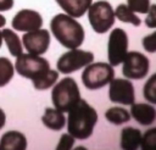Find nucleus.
<instances>
[{
  "label": "nucleus",
  "mask_w": 156,
  "mask_h": 150,
  "mask_svg": "<svg viewBox=\"0 0 156 150\" xmlns=\"http://www.w3.org/2000/svg\"><path fill=\"white\" fill-rule=\"evenodd\" d=\"M74 137H72L69 133L67 134H62L60 137V140H58V144L56 146L55 150H71L74 145Z\"/></svg>",
  "instance_id": "25"
},
{
  "label": "nucleus",
  "mask_w": 156,
  "mask_h": 150,
  "mask_svg": "<svg viewBox=\"0 0 156 150\" xmlns=\"http://www.w3.org/2000/svg\"><path fill=\"white\" fill-rule=\"evenodd\" d=\"M128 54V35L124 29L115 28L108 35L107 59L111 66H118Z\"/></svg>",
  "instance_id": "8"
},
{
  "label": "nucleus",
  "mask_w": 156,
  "mask_h": 150,
  "mask_svg": "<svg viewBox=\"0 0 156 150\" xmlns=\"http://www.w3.org/2000/svg\"><path fill=\"white\" fill-rule=\"evenodd\" d=\"M105 117L110 123L119 126V124H123V123H126L130 120V113L127 110L122 109V107L115 106V107L108 109L105 112Z\"/></svg>",
  "instance_id": "20"
},
{
  "label": "nucleus",
  "mask_w": 156,
  "mask_h": 150,
  "mask_svg": "<svg viewBox=\"0 0 156 150\" xmlns=\"http://www.w3.org/2000/svg\"><path fill=\"white\" fill-rule=\"evenodd\" d=\"M130 113L132 117L141 126H150L156 120V109L150 104H133Z\"/></svg>",
  "instance_id": "14"
},
{
  "label": "nucleus",
  "mask_w": 156,
  "mask_h": 150,
  "mask_svg": "<svg viewBox=\"0 0 156 150\" xmlns=\"http://www.w3.org/2000/svg\"><path fill=\"white\" fill-rule=\"evenodd\" d=\"M141 132L133 127H126L121 133V148L122 150H138L141 145Z\"/></svg>",
  "instance_id": "16"
},
{
  "label": "nucleus",
  "mask_w": 156,
  "mask_h": 150,
  "mask_svg": "<svg viewBox=\"0 0 156 150\" xmlns=\"http://www.w3.org/2000/svg\"><path fill=\"white\" fill-rule=\"evenodd\" d=\"M144 22L147 28H156V5L155 4H152L150 6V10L146 13Z\"/></svg>",
  "instance_id": "27"
},
{
  "label": "nucleus",
  "mask_w": 156,
  "mask_h": 150,
  "mask_svg": "<svg viewBox=\"0 0 156 150\" xmlns=\"http://www.w3.org/2000/svg\"><path fill=\"white\" fill-rule=\"evenodd\" d=\"M94 61V54L91 51L80 50V49H71L69 51L62 54L56 63L57 71L61 73H72L83 67H87Z\"/></svg>",
  "instance_id": "7"
},
{
  "label": "nucleus",
  "mask_w": 156,
  "mask_h": 150,
  "mask_svg": "<svg viewBox=\"0 0 156 150\" xmlns=\"http://www.w3.org/2000/svg\"><path fill=\"white\" fill-rule=\"evenodd\" d=\"M2 33H1V30H0V48H1V45H2Z\"/></svg>",
  "instance_id": "32"
},
{
  "label": "nucleus",
  "mask_w": 156,
  "mask_h": 150,
  "mask_svg": "<svg viewBox=\"0 0 156 150\" xmlns=\"http://www.w3.org/2000/svg\"><path fill=\"white\" fill-rule=\"evenodd\" d=\"M73 150H88L87 148H84V146H77L76 149H73Z\"/></svg>",
  "instance_id": "31"
},
{
  "label": "nucleus",
  "mask_w": 156,
  "mask_h": 150,
  "mask_svg": "<svg viewBox=\"0 0 156 150\" xmlns=\"http://www.w3.org/2000/svg\"><path fill=\"white\" fill-rule=\"evenodd\" d=\"M115 78L113 66L106 62H91L88 65L82 73V82L84 87L89 90H96Z\"/></svg>",
  "instance_id": "6"
},
{
  "label": "nucleus",
  "mask_w": 156,
  "mask_h": 150,
  "mask_svg": "<svg viewBox=\"0 0 156 150\" xmlns=\"http://www.w3.org/2000/svg\"><path fill=\"white\" fill-rule=\"evenodd\" d=\"M27 138L23 133L17 130H9L1 135L0 150H26Z\"/></svg>",
  "instance_id": "13"
},
{
  "label": "nucleus",
  "mask_w": 156,
  "mask_h": 150,
  "mask_svg": "<svg viewBox=\"0 0 156 150\" xmlns=\"http://www.w3.org/2000/svg\"><path fill=\"white\" fill-rule=\"evenodd\" d=\"M65 13L78 18L88 12L93 0H55Z\"/></svg>",
  "instance_id": "15"
},
{
  "label": "nucleus",
  "mask_w": 156,
  "mask_h": 150,
  "mask_svg": "<svg viewBox=\"0 0 156 150\" xmlns=\"http://www.w3.org/2000/svg\"><path fill=\"white\" fill-rule=\"evenodd\" d=\"M22 44L24 49L33 55H43L48 51L50 45V33L46 29H37L26 32L22 37Z\"/></svg>",
  "instance_id": "10"
},
{
  "label": "nucleus",
  "mask_w": 156,
  "mask_h": 150,
  "mask_svg": "<svg viewBox=\"0 0 156 150\" xmlns=\"http://www.w3.org/2000/svg\"><path fill=\"white\" fill-rule=\"evenodd\" d=\"M50 30L56 40L67 49L79 48L85 39L83 26L67 13H57L50 21Z\"/></svg>",
  "instance_id": "2"
},
{
  "label": "nucleus",
  "mask_w": 156,
  "mask_h": 150,
  "mask_svg": "<svg viewBox=\"0 0 156 150\" xmlns=\"http://www.w3.org/2000/svg\"><path fill=\"white\" fill-rule=\"evenodd\" d=\"M149 59L139 51H129L124 57L122 73L128 79H141L149 72Z\"/></svg>",
  "instance_id": "9"
},
{
  "label": "nucleus",
  "mask_w": 156,
  "mask_h": 150,
  "mask_svg": "<svg viewBox=\"0 0 156 150\" xmlns=\"http://www.w3.org/2000/svg\"><path fill=\"white\" fill-rule=\"evenodd\" d=\"M15 30L18 32H32L40 29L43 26V17L41 15L30 9H23L20 10L12 18L11 22Z\"/></svg>",
  "instance_id": "12"
},
{
  "label": "nucleus",
  "mask_w": 156,
  "mask_h": 150,
  "mask_svg": "<svg viewBox=\"0 0 156 150\" xmlns=\"http://www.w3.org/2000/svg\"><path fill=\"white\" fill-rule=\"evenodd\" d=\"M88 20L93 30L98 34L108 32L116 20L112 5L106 0H99L90 5L88 10Z\"/></svg>",
  "instance_id": "5"
},
{
  "label": "nucleus",
  "mask_w": 156,
  "mask_h": 150,
  "mask_svg": "<svg viewBox=\"0 0 156 150\" xmlns=\"http://www.w3.org/2000/svg\"><path fill=\"white\" fill-rule=\"evenodd\" d=\"M108 98L113 102L132 106L135 100L134 85L127 79H112L108 88Z\"/></svg>",
  "instance_id": "11"
},
{
  "label": "nucleus",
  "mask_w": 156,
  "mask_h": 150,
  "mask_svg": "<svg viewBox=\"0 0 156 150\" xmlns=\"http://www.w3.org/2000/svg\"><path fill=\"white\" fill-rule=\"evenodd\" d=\"M15 74V67L12 62L7 59L1 56L0 57V87H5L12 79Z\"/></svg>",
  "instance_id": "21"
},
{
  "label": "nucleus",
  "mask_w": 156,
  "mask_h": 150,
  "mask_svg": "<svg viewBox=\"0 0 156 150\" xmlns=\"http://www.w3.org/2000/svg\"><path fill=\"white\" fill-rule=\"evenodd\" d=\"M115 15H116V18L119 20L121 22L132 23L135 27L140 26V23H141L140 18L135 15V12L127 4H119L115 10Z\"/></svg>",
  "instance_id": "19"
},
{
  "label": "nucleus",
  "mask_w": 156,
  "mask_h": 150,
  "mask_svg": "<svg viewBox=\"0 0 156 150\" xmlns=\"http://www.w3.org/2000/svg\"><path fill=\"white\" fill-rule=\"evenodd\" d=\"M80 100L78 84L71 77L60 80L51 90V101L56 109L62 112H68Z\"/></svg>",
  "instance_id": "4"
},
{
  "label": "nucleus",
  "mask_w": 156,
  "mask_h": 150,
  "mask_svg": "<svg viewBox=\"0 0 156 150\" xmlns=\"http://www.w3.org/2000/svg\"><path fill=\"white\" fill-rule=\"evenodd\" d=\"M141 150H156V128L147 129L143 134Z\"/></svg>",
  "instance_id": "23"
},
{
  "label": "nucleus",
  "mask_w": 156,
  "mask_h": 150,
  "mask_svg": "<svg viewBox=\"0 0 156 150\" xmlns=\"http://www.w3.org/2000/svg\"><path fill=\"white\" fill-rule=\"evenodd\" d=\"M15 70L20 76L32 79L37 90H45L52 87L58 78V72L50 68V63L46 59L29 52L17 57Z\"/></svg>",
  "instance_id": "1"
},
{
  "label": "nucleus",
  "mask_w": 156,
  "mask_h": 150,
  "mask_svg": "<svg viewBox=\"0 0 156 150\" xmlns=\"http://www.w3.org/2000/svg\"><path fill=\"white\" fill-rule=\"evenodd\" d=\"M141 44H143V48L147 52H156V30L144 37L141 40Z\"/></svg>",
  "instance_id": "26"
},
{
  "label": "nucleus",
  "mask_w": 156,
  "mask_h": 150,
  "mask_svg": "<svg viewBox=\"0 0 156 150\" xmlns=\"http://www.w3.org/2000/svg\"><path fill=\"white\" fill-rule=\"evenodd\" d=\"M2 33V38L7 45V49L10 51V54L12 56H16L18 57L20 55L23 54V44L20 39V37L10 28H5L1 30Z\"/></svg>",
  "instance_id": "18"
},
{
  "label": "nucleus",
  "mask_w": 156,
  "mask_h": 150,
  "mask_svg": "<svg viewBox=\"0 0 156 150\" xmlns=\"http://www.w3.org/2000/svg\"><path fill=\"white\" fill-rule=\"evenodd\" d=\"M5 123H6V115H5V112L0 109V129L4 128Z\"/></svg>",
  "instance_id": "29"
},
{
  "label": "nucleus",
  "mask_w": 156,
  "mask_h": 150,
  "mask_svg": "<svg viewBox=\"0 0 156 150\" xmlns=\"http://www.w3.org/2000/svg\"><path fill=\"white\" fill-rule=\"evenodd\" d=\"M13 7V0H0V12L9 11Z\"/></svg>",
  "instance_id": "28"
},
{
  "label": "nucleus",
  "mask_w": 156,
  "mask_h": 150,
  "mask_svg": "<svg viewBox=\"0 0 156 150\" xmlns=\"http://www.w3.org/2000/svg\"><path fill=\"white\" fill-rule=\"evenodd\" d=\"M5 24H6V18L0 13V28H1V27H4Z\"/></svg>",
  "instance_id": "30"
},
{
  "label": "nucleus",
  "mask_w": 156,
  "mask_h": 150,
  "mask_svg": "<svg viewBox=\"0 0 156 150\" xmlns=\"http://www.w3.org/2000/svg\"><path fill=\"white\" fill-rule=\"evenodd\" d=\"M127 5L136 13H147L150 10V0H127Z\"/></svg>",
  "instance_id": "24"
},
{
  "label": "nucleus",
  "mask_w": 156,
  "mask_h": 150,
  "mask_svg": "<svg viewBox=\"0 0 156 150\" xmlns=\"http://www.w3.org/2000/svg\"><path fill=\"white\" fill-rule=\"evenodd\" d=\"M98 122V113L93 106L80 99L69 111L67 117V130L76 139H88Z\"/></svg>",
  "instance_id": "3"
},
{
  "label": "nucleus",
  "mask_w": 156,
  "mask_h": 150,
  "mask_svg": "<svg viewBox=\"0 0 156 150\" xmlns=\"http://www.w3.org/2000/svg\"><path fill=\"white\" fill-rule=\"evenodd\" d=\"M41 122L44 126H46L49 129L52 130H61L66 124V117L62 111L58 109H51L48 107L41 117Z\"/></svg>",
  "instance_id": "17"
},
{
  "label": "nucleus",
  "mask_w": 156,
  "mask_h": 150,
  "mask_svg": "<svg viewBox=\"0 0 156 150\" xmlns=\"http://www.w3.org/2000/svg\"><path fill=\"white\" fill-rule=\"evenodd\" d=\"M143 93H144V98L149 102L156 105V73H154L146 80L144 89H143Z\"/></svg>",
  "instance_id": "22"
}]
</instances>
